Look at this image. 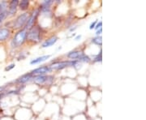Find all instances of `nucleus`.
<instances>
[{"instance_id":"a211bd4d","label":"nucleus","mask_w":146,"mask_h":120,"mask_svg":"<svg viewBox=\"0 0 146 120\" xmlns=\"http://www.w3.org/2000/svg\"><path fill=\"white\" fill-rule=\"evenodd\" d=\"M101 61H102V51L100 52V54L94 58V62H101Z\"/></svg>"},{"instance_id":"9b49d317","label":"nucleus","mask_w":146,"mask_h":120,"mask_svg":"<svg viewBox=\"0 0 146 120\" xmlns=\"http://www.w3.org/2000/svg\"><path fill=\"white\" fill-rule=\"evenodd\" d=\"M37 13H38V11H35V12H33V14L32 15V16L28 20V23H27V28H30L33 25V22L36 19V16H37Z\"/></svg>"},{"instance_id":"9d476101","label":"nucleus","mask_w":146,"mask_h":120,"mask_svg":"<svg viewBox=\"0 0 146 120\" xmlns=\"http://www.w3.org/2000/svg\"><path fill=\"white\" fill-rule=\"evenodd\" d=\"M83 54L84 53L80 52V51H72V52H70L69 54H68V57L70 58H72V59L80 58Z\"/></svg>"},{"instance_id":"aec40b11","label":"nucleus","mask_w":146,"mask_h":120,"mask_svg":"<svg viewBox=\"0 0 146 120\" xmlns=\"http://www.w3.org/2000/svg\"><path fill=\"white\" fill-rule=\"evenodd\" d=\"M102 21H100L99 23L95 26V29H101L102 28Z\"/></svg>"},{"instance_id":"b1692460","label":"nucleus","mask_w":146,"mask_h":120,"mask_svg":"<svg viewBox=\"0 0 146 120\" xmlns=\"http://www.w3.org/2000/svg\"><path fill=\"white\" fill-rule=\"evenodd\" d=\"M1 98H2V95L0 94V100H1Z\"/></svg>"},{"instance_id":"f8f14e48","label":"nucleus","mask_w":146,"mask_h":120,"mask_svg":"<svg viewBox=\"0 0 146 120\" xmlns=\"http://www.w3.org/2000/svg\"><path fill=\"white\" fill-rule=\"evenodd\" d=\"M34 82L36 84H42L45 83L47 80V76H36V78H34Z\"/></svg>"},{"instance_id":"1a4fd4ad","label":"nucleus","mask_w":146,"mask_h":120,"mask_svg":"<svg viewBox=\"0 0 146 120\" xmlns=\"http://www.w3.org/2000/svg\"><path fill=\"white\" fill-rule=\"evenodd\" d=\"M50 57V55H44V56H42V57L36 58L35 59L32 60L31 62H30V63H31V64H36V63H42V62H44V61L47 60Z\"/></svg>"},{"instance_id":"0eeeda50","label":"nucleus","mask_w":146,"mask_h":120,"mask_svg":"<svg viewBox=\"0 0 146 120\" xmlns=\"http://www.w3.org/2000/svg\"><path fill=\"white\" fill-rule=\"evenodd\" d=\"M58 41V37L56 36H54V37H50V39H48L46 40V42H44L43 44H42V47L43 48H46V47H50L53 46L55 42Z\"/></svg>"},{"instance_id":"39448f33","label":"nucleus","mask_w":146,"mask_h":120,"mask_svg":"<svg viewBox=\"0 0 146 120\" xmlns=\"http://www.w3.org/2000/svg\"><path fill=\"white\" fill-rule=\"evenodd\" d=\"M52 70V68L50 67H47V66H44V67H41V68H38L33 70L32 72V74H34V75H39L41 76V74L46 73V72H50V71Z\"/></svg>"},{"instance_id":"2eb2a0df","label":"nucleus","mask_w":146,"mask_h":120,"mask_svg":"<svg viewBox=\"0 0 146 120\" xmlns=\"http://www.w3.org/2000/svg\"><path fill=\"white\" fill-rule=\"evenodd\" d=\"M6 9H7V3L5 1H3L0 3V13L2 12H4L6 11Z\"/></svg>"},{"instance_id":"6ab92c4d","label":"nucleus","mask_w":146,"mask_h":120,"mask_svg":"<svg viewBox=\"0 0 146 120\" xmlns=\"http://www.w3.org/2000/svg\"><path fill=\"white\" fill-rule=\"evenodd\" d=\"M13 68H15V64L13 63V64H11L10 66H8V67H7L5 68V71H10L11 69H12Z\"/></svg>"},{"instance_id":"f257e3e1","label":"nucleus","mask_w":146,"mask_h":120,"mask_svg":"<svg viewBox=\"0 0 146 120\" xmlns=\"http://www.w3.org/2000/svg\"><path fill=\"white\" fill-rule=\"evenodd\" d=\"M27 37V32L25 30H21V31L18 32L16 34V36L13 38L12 41V45L15 47L20 46L22 45L24 42L25 41Z\"/></svg>"},{"instance_id":"423d86ee","label":"nucleus","mask_w":146,"mask_h":120,"mask_svg":"<svg viewBox=\"0 0 146 120\" xmlns=\"http://www.w3.org/2000/svg\"><path fill=\"white\" fill-rule=\"evenodd\" d=\"M19 3V1L18 0H13L10 3V5H9V10H8V13L10 15H13L16 11V7L18 6Z\"/></svg>"},{"instance_id":"f03ea898","label":"nucleus","mask_w":146,"mask_h":120,"mask_svg":"<svg viewBox=\"0 0 146 120\" xmlns=\"http://www.w3.org/2000/svg\"><path fill=\"white\" fill-rule=\"evenodd\" d=\"M28 39L31 40V41H35V42H38L40 39V32L38 28L36 27H33L31 30L29 31V32L27 34Z\"/></svg>"},{"instance_id":"5701e85b","label":"nucleus","mask_w":146,"mask_h":120,"mask_svg":"<svg viewBox=\"0 0 146 120\" xmlns=\"http://www.w3.org/2000/svg\"><path fill=\"white\" fill-rule=\"evenodd\" d=\"M80 37H81V36H80V35H79V36H77V37L75 38V40H76V41H78L79 39H80Z\"/></svg>"},{"instance_id":"4468645a","label":"nucleus","mask_w":146,"mask_h":120,"mask_svg":"<svg viewBox=\"0 0 146 120\" xmlns=\"http://www.w3.org/2000/svg\"><path fill=\"white\" fill-rule=\"evenodd\" d=\"M20 7H21V10H26L28 7H29V1L28 0L21 1V3H20Z\"/></svg>"},{"instance_id":"f3484780","label":"nucleus","mask_w":146,"mask_h":120,"mask_svg":"<svg viewBox=\"0 0 146 120\" xmlns=\"http://www.w3.org/2000/svg\"><path fill=\"white\" fill-rule=\"evenodd\" d=\"M80 60H81V61H84V62H89L90 61V58H89L87 55H85L84 54H83L82 55H81V57L79 58Z\"/></svg>"},{"instance_id":"4be33fe9","label":"nucleus","mask_w":146,"mask_h":120,"mask_svg":"<svg viewBox=\"0 0 146 120\" xmlns=\"http://www.w3.org/2000/svg\"><path fill=\"white\" fill-rule=\"evenodd\" d=\"M102 28H101L97 32V33H96V34H97V35H99V34H101V32H102Z\"/></svg>"},{"instance_id":"ddd939ff","label":"nucleus","mask_w":146,"mask_h":120,"mask_svg":"<svg viewBox=\"0 0 146 120\" xmlns=\"http://www.w3.org/2000/svg\"><path fill=\"white\" fill-rule=\"evenodd\" d=\"M32 73H29V74H26V75H24L23 76H21V78L19 79V82H21V83H25L27 81H29L32 77Z\"/></svg>"},{"instance_id":"6e6552de","label":"nucleus","mask_w":146,"mask_h":120,"mask_svg":"<svg viewBox=\"0 0 146 120\" xmlns=\"http://www.w3.org/2000/svg\"><path fill=\"white\" fill-rule=\"evenodd\" d=\"M10 35V31L7 29H0V42L5 41Z\"/></svg>"},{"instance_id":"7ed1b4c3","label":"nucleus","mask_w":146,"mask_h":120,"mask_svg":"<svg viewBox=\"0 0 146 120\" xmlns=\"http://www.w3.org/2000/svg\"><path fill=\"white\" fill-rule=\"evenodd\" d=\"M28 20H29V14L28 13L22 14V15H21L16 19V22L14 24V27H16V28H21L26 23V21Z\"/></svg>"},{"instance_id":"20e7f679","label":"nucleus","mask_w":146,"mask_h":120,"mask_svg":"<svg viewBox=\"0 0 146 120\" xmlns=\"http://www.w3.org/2000/svg\"><path fill=\"white\" fill-rule=\"evenodd\" d=\"M76 63H77V61H76V60H74V61H64V62L57 63H55V64H54V65H52L51 68L59 70V69H63V68H66L68 66H74V65H76Z\"/></svg>"},{"instance_id":"dca6fc26","label":"nucleus","mask_w":146,"mask_h":120,"mask_svg":"<svg viewBox=\"0 0 146 120\" xmlns=\"http://www.w3.org/2000/svg\"><path fill=\"white\" fill-rule=\"evenodd\" d=\"M92 42H94L95 44H97V45H99V46H102V37H97L94 38L93 40H92Z\"/></svg>"},{"instance_id":"412c9836","label":"nucleus","mask_w":146,"mask_h":120,"mask_svg":"<svg viewBox=\"0 0 146 120\" xmlns=\"http://www.w3.org/2000/svg\"><path fill=\"white\" fill-rule=\"evenodd\" d=\"M96 24H97V21H94V23H92V24H91V25H90V27H89V29H93L94 28H95Z\"/></svg>"}]
</instances>
